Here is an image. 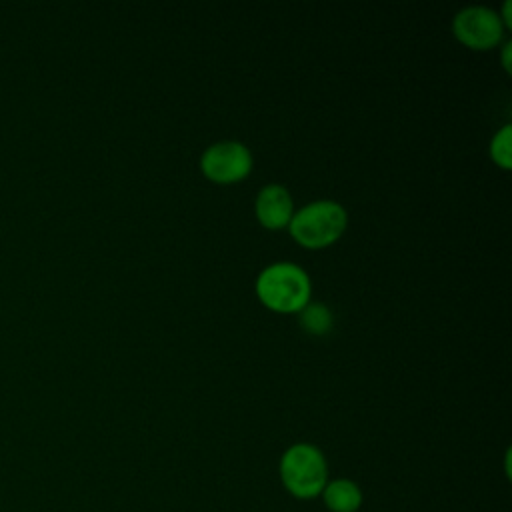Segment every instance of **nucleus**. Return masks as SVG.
<instances>
[{
  "instance_id": "8",
  "label": "nucleus",
  "mask_w": 512,
  "mask_h": 512,
  "mask_svg": "<svg viewBox=\"0 0 512 512\" xmlns=\"http://www.w3.org/2000/svg\"><path fill=\"white\" fill-rule=\"evenodd\" d=\"M298 320L300 326L314 336H322L326 332H330L334 318H332V310L324 304V302H308L300 312H298Z\"/></svg>"
},
{
  "instance_id": "4",
  "label": "nucleus",
  "mask_w": 512,
  "mask_h": 512,
  "mask_svg": "<svg viewBox=\"0 0 512 512\" xmlns=\"http://www.w3.org/2000/svg\"><path fill=\"white\" fill-rule=\"evenodd\" d=\"M504 28L498 10L482 4L460 8L452 20L456 40L472 50L496 48L504 38Z\"/></svg>"
},
{
  "instance_id": "7",
  "label": "nucleus",
  "mask_w": 512,
  "mask_h": 512,
  "mask_svg": "<svg viewBox=\"0 0 512 512\" xmlns=\"http://www.w3.org/2000/svg\"><path fill=\"white\" fill-rule=\"evenodd\" d=\"M324 502L332 512H356L362 504V492L356 482L338 478L322 488Z\"/></svg>"
},
{
  "instance_id": "5",
  "label": "nucleus",
  "mask_w": 512,
  "mask_h": 512,
  "mask_svg": "<svg viewBox=\"0 0 512 512\" xmlns=\"http://www.w3.org/2000/svg\"><path fill=\"white\" fill-rule=\"evenodd\" d=\"M254 166L252 152L238 140H218L200 156L202 174L218 184H234L244 180Z\"/></svg>"
},
{
  "instance_id": "10",
  "label": "nucleus",
  "mask_w": 512,
  "mask_h": 512,
  "mask_svg": "<svg viewBox=\"0 0 512 512\" xmlns=\"http://www.w3.org/2000/svg\"><path fill=\"white\" fill-rule=\"evenodd\" d=\"M510 50H512V44L504 42V46H502V64H504L506 72H510Z\"/></svg>"
},
{
  "instance_id": "9",
  "label": "nucleus",
  "mask_w": 512,
  "mask_h": 512,
  "mask_svg": "<svg viewBox=\"0 0 512 512\" xmlns=\"http://www.w3.org/2000/svg\"><path fill=\"white\" fill-rule=\"evenodd\" d=\"M512 126L504 124L490 140V158L494 160V164H498L500 168L508 170L512 166L510 154H512Z\"/></svg>"
},
{
  "instance_id": "3",
  "label": "nucleus",
  "mask_w": 512,
  "mask_h": 512,
  "mask_svg": "<svg viewBox=\"0 0 512 512\" xmlns=\"http://www.w3.org/2000/svg\"><path fill=\"white\" fill-rule=\"evenodd\" d=\"M328 466L314 444H292L280 458V478L286 490L298 498H314L326 486Z\"/></svg>"
},
{
  "instance_id": "1",
  "label": "nucleus",
  "mask_w": 512,
  "mask_h": 512,
  "mask_svg": "<svg viewBox=\"0 0 512 512\" xmlns=\"http://www.w3.org/2000/svg\"><path fill=\"white\" fill-rule=\"evenodd\" d=\"M256 296L260 302L280 314H298L312 296L308 272L296 262H272L256 278Z\"/></svg>"
},
{
  "instance_id": "6",
  "label": "nucleus",
  "mask_w": 512,
  "mask_h": 512,
  "mask_svg": "<svg viewBox=\"0 0 512 512\" xmlns=\"http://www.w3.org/2000/svg\"><path fill=\"white\" fill-rule=\"evenodd\" d=\"M254 214L268 230L286 228L294 216V200L288 188L276 182L262 186L254 200Z\"/></svg>"
},
{
  "instance_id": "2",
  "label": "nucleus",
  "mask_w": 512,
  "mask_h": 512,
  "mask_svg": "<svg viewBox=\"0 0 512 512\" xmlns=\"http://www.w3.org/2000/svg\"><path fill=\"white\" fill-rule=\"evenodd\" d=\"M346 208L336 200H314L294 210L288 224L290 236L304 248L316 250L336 242L346 230Z\"/></svg>"
}]
</instances>
